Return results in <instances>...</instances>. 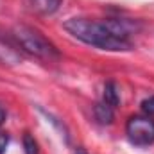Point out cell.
Listing matches in <instances>:
<instances>
[{
    "mask_svg": "<svg viewBox=\"0 0 154 154\" xmlns=\"http://www.w3.org/2000/svg\"><path fill=\"white\" fill-rule=\"evenodd\" d=\"M13 36L18 41V45L29 52L31 56L43 59V61H57L59 59V52L57 48L45 38L43 34H39L36 29L27 27V25H16L13 31Z\"/></svg>",
    "mask_w": 154,
    "mask_h": 154,
    "instance_id": "2",
    "label": "cell"
},
{
    "mask_svg": "<svg viewBox=\"0 0 154 154\" xmlns=\"http://www.w3.org/2000/svg\"><path fill=\"white\" fill-rule=\"evenodd\" d=\"M7 145H9V136H7L5 133H0V154L5 152Z\"/></svg>",
    "mask_w": 154,
    "mask_h": 154,
    "instance_id": "10",
    "label": "cell"
},
{
    "mask_svg": "<svg viewBox=\"0 0 154 154\" xmlns=\"http://www.w3.org/2000/svg\"><path fill=\"white\" fill-rule=\"evenodd\" d=\"M125 133L131 143L147 147L154 143V120L149 115H133L125 124Z\"/></svg>",
    "mask_w": 154,
    "mask_h": 154,
    "instance_id": "3",
    "label": "cell"
},
{
    "mask_svg": "<svg viewBox=\"0 0 154 154\" xmlns=\"http://www.w3.org/2000/svg\"><path fill=\"white\" fill-rule=\"evenodd\" d=\"M65 31L70 32L79 41L97 47L100 50H111V52H125L133 48V43L129 39L116 38L115 34L104 25V22L88 20V18H70L65 22Z\"/></svg>",
    "mask_w": 154,
    "mask_h": 154,
    "instance_id": "1",
    "label": "cell"
},
{
    "mask_svg": "<svg viewBox=\"0 0 154 154\" xmlns=\"http://www.w3.org/2000/svg\"><path fill=\"white\" fill-rule=\"evenodd\" d=\"M142 109H143L145 115H149V116L154 115V95L149 97V99H145V100L142 102Z\"/></svg>",
    "mask_w": 154,
    "mask_h": 154,
    "instance_id": "9",
    "label": "cell"
},
{
    "mask_svg": "<svg viewBox=\"0 0 154 154\" xmlns=\"http://www.w3.org/2000/svg\"><path fill=\"white\" fill-rule=\"evenodd\" d=\"M4 118H5V113H4V109H2V106H0V124L4 122Z\"/></svg>",
    "mask_w": 154,
    "mask_h": 154,
    "instance_id": "11",
    "label": "cell"
},
{
    "mask_svg": "<svg viewBox=\"0 0 154 154\" xmlns=\"http://www.w3.org/2000/svg\"><path fill=\"white\" fill-rule=\"evenodd\" d=\"M104 102H106L108 106H111L113 109H115V108H118V104H120L118 86H116L113 81L106 82V86H104Z\"/></svg>",
    "mask_w": 154,
    "mask_h": 154,
    "instance_id": "7",
    "label": "cell"
},
{
    "mask_svg": "<svg viewBox=\"0 0 154 154\" xmlns=\"http://www.w3.org/2000/svg\"><path fill=\"white\" fill-rule=\"evenodd\" d=\"M0 63L7 65V66H14L22 63V54L16 50V47L5 39L4 36H0Z\"/></svg>",
    "mask_w": 154,
    "mask_h": 154,
    "instance_id": "4",
    "label": "cell"
},
{
    "mask_svg": "<svg viewBox=\"0 0 154 154\" xmlns=\"http://www.w3.org/2000/svg\"><path fill=\"white\" fill-rule=\"evenodd\" d=\"M23 149H25V154H39L38 143H36V140L29 133L23 134Z\"/></svg>",
    "mask_w": 154,
    "mask_h": 154,
    "instance_id": "8",
    "label": "cell"
},
{
    "mask_svg": "<svg viewBox=\"0 0 154 154\" xmlns=\"http://www.w3.org/2000/svg\"><path fill=\"white\" fill-rule=\"evenodd\" d=\"M93 113H95L97 122H99V124H102V125H108V124H111V122H113V118H115L113 108H111V106H108L104 100H102V102H99V104H95V108H93Z\"/></svg>",
    "mask_w": 154,
    "mask_h": 154,
    "instance_id": "6",
    "label": "cell"
},
{
    "mask_svg": "<svg viewBox=\"0 0 154 154\" xmlns=\"http://www.w3.org/2000/svg\"><path fill=\"white\" fill-rule=\"evenodd\" d=\"M27 2L32 7V11L39 14H52L61 5V0H27Z\"/></svg>",
    "mask_w": 154,
    "mask_h": 154,
    "instance_id": "5",
    "label": "cell"
},
{
    "mask_svg": "<svg viewBox=\"0 0 154 154\" xmlns=\"http://www.w3.org/2000/svg\"><path fill=\"white\" fill-rule=\"evenodd\" d=\"M75 154H88V152H86L84 149H77V151H75Z\"/></svg>",
    "mask_w": 154,
    "mask_h": 154,
    "instance_id": "12",
    "label": "cell"
}]
</instances>
